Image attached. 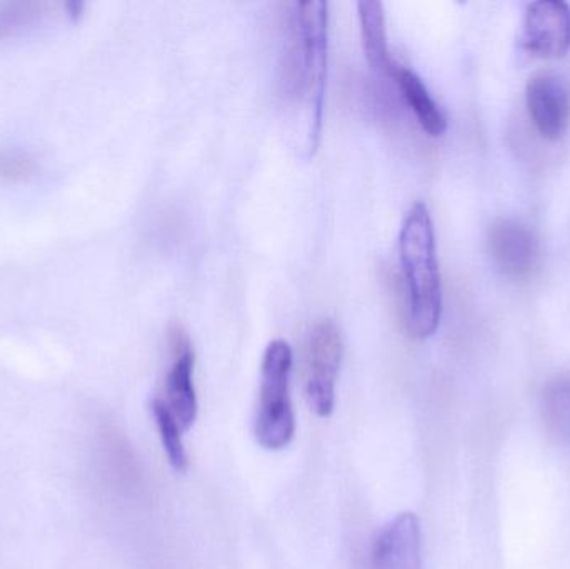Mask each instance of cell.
Listing matches in <instances>:
<instances>
[{"instance_id": "1", "label": "cell", "mask_w": 570, "mask_h": 569, "mask_svg": "<svg viewBox=\"0 0 570 569\" xmlns=\"http://www.w3.org/2000/svg\"><path fill=\"white\" fill-rule=\"evenodd\" d=\"M399 254L407 284V330L415 340H428L442 317V281L434 223L424 203L409 209L399 236Z\"/></svg>"}, {"instance_id": "2", "label": "cell", "mask_w": 570, "mask_h": 569, "mask_svg": "<svg viewBox=\"0 0 570 569\" xmlns=\"http://www.w3.org/2000/svg\"><path fill=\"white\" fill-rule=\"evenodd\" d=\"M292 370V350L283 340L267 346L261 367L259 411L256 418V438L266 450H283L295 433V416L288 396Z\"/></svg>"}, {"instance_id": "3", "label": "cell", "mask_w": 570, "mask_h": 569, "mask_svg": "<svg viewBox=\"0 0 570 569\" xmlns=\"http://www.w3.org/2000/svg\"><path fill=\"white\" fill-rule=\"evenodd\" d=\"M304 43V96L308 104L307 147L318 146L324 114L325 77L328 56V3L324 0L294 2Z\"/></svg>"}, {"instance_id": "4", "label": "cell", "mask_w": 570, "mask_h": 569, "mask_svg": "<svg viewBox=\"0 0 570 569\" xmlns=\"http://www.w3.org/2000/svg\"><path fill=\"white\" fill-rule=\"evenodd\" d=\"M342 351L344 343L335 321L325 317L315 323L307 341L305 396L317 416L327 418L334 411L335 381L341 367Z\"/></svg>"}, {"instance_id": "5", "label": "cell", "mask_w": 570, "mask_h": 569, "mask_svg": "<svg viewBox=\"0 0 570 569\" xmlns=\"http://www.w3.org/2000/svg\"><path fill=\"white\" fill-rule=\"evenodd\" d=\"M522 49L541 59L564 57L570 49V7L562 0H541L525 10Z\"/></svg>"}, {"instance_id": "6", "label": "cell", "mask_w": 570, "mask_h": 569, "mask_svg": "<svg viewBox=\"0 0 570 569\" xmlns=\"http://www.w3.org/2000/svg\"><path fill=\"white\" fill-rule=\"evenodd\" d=\"M529 116L535 129L549 140H559L570 124V89L559 73L541 70L525 87Z\"/></svg>"}, {"instance_id": "7", "label": "cell", "mask_w": 570, "mask_h": 569, "mask_svg": "<svg viewBox=\"0 0 570 569\" xmlns=\"http://www.w3.org/2000/svg\"><path fill=\"white\" fill-rule=\"evenodd\" d=\"M489 249L498 269L515 281L531 276L541 256L535 234L515 219H499L492 224Z\"/></svg>"}, {"instance_id": "8", "label": "cell", "mask_w": 570, "mask_h": 569, "mask_svg": "<svg viewBox=\"0 0 570 569\" xmlns=\"http://www.w3.org/2000/svg\"><path fill=\"white\" fill-rule=\"evenodd\" d=\"M173 364L166 376V406L176 418L180 430L193 426L197 418V394L194 387V356L189 336L179 326L170 331Z\"/></svg>"}, {"instance_id": "9", "label": "cell", "mask_w": 570, "mask_h": 569, "mask_svg": "<svg viewBox=\"0 0 570 569\" xmlns=\"http://www.w3.org/2000/svg\"><path fill=\"white\" fill-rule=\"evenodd\" d=\"M372 569H422L421 523L411 511L389 521L372 548Z\"/></svg>"}, {"instance_id": "10", "label": "cell", "mask_w": 570, "mask_h": 569, "mask_svg": "<svg viewBox=\"0 0 570 569\" xmlns=\"http://www.w3.org/2000/svg\"><path fill=\"white\" fill-rule=\"evenodd\" d=\"M358 23H361L362 46L368 66L379 76L392 79L397 62L389 49L385 10L377 0H362L357 3Z\"/></svg>"}, {"instance_id": "11", "label": "cell", "mask_w": 570, "mask_h": 569, "mask_svg": "<svg viewBox=\"0 0 570 569\" xmlns=\"http://www.w3.org/2000/svg\"><path fill=\"white\" fill-rule=\"evenodd\" d=\"M392 79L395 80L405 102L409 104L412 112L417 117L422 129H424L429 136H442V134L448 130V117L442 112L441 107L435 102L431 92H429L424 80H422L414 70L401 66V63H397V67H395Z\"/></svg>"}, {"instance_id": "12", "label": "cell", "mask_w": 570, "mask_h": 569, "mask_svg": "<svg viewBox=\"0 0 570 569\" xmlns=\"http://www.w3.org/2000/svg\"><path fill=\"white\" fill-rule=\"evenodd\" d=\"M542 420L552 440L570 444V373L558 374L546 384Z\"/></svg>"}, {"instance_id": "13", "label": "cell", "mask_w": 570, "mask_h": 569, "mask_svg": "<svg viewBox=\"0 0 570 569\" xmlns=\"http://www.w3.org/2000/svg\"><path fill=\"white\" fill-rule=\"evenodd\" d=\"M153 414L156 418L157 428H159L160 440H163L164 450H166L169 463L173 464L177 473H184L189 468V458H187L186 448L183 443V430L177 424L176 418L170 413L163 400H156L153 403Z\"/></svg>"}, {"instance_id": "14", "label": "cell", "mask_w": 570, "mask_h": 569, "mask_svg": "<svg viewBox=\"0 0 570 569\" xmlns=\"http://www.w3.org/2000/svg\"><path fill=\"white\" fill-rule=\"evenodd\" d=\"M47 9L50 6L46 3H12L0 7V39L37 26L43 17L49 16Z\"/></svg>"}, {"instance_id": "15", "label": "cell", "mask_w": 570, "mask_h": 569, "mask_svg": "<svg viewBox=\"0 0 570 569\" xmlns=\"http://www.w3.org/2000/svg\"><path fill=\"white\" fill-rule=\"evenodd\" d=\"M39 164L36 157L20 150L0 153V179L23 180L36 176Z\"/></svg>"}]
</instances>
